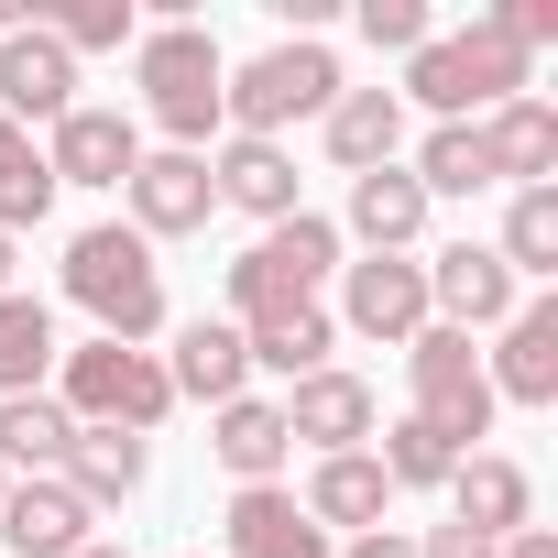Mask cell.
I'll list each match as a JSON object with an SVG mask.
<instances>
[{"mask_svg":"<svg viewBox=\"0 0 558 558\" xmlns=\"http://www.w3.org/2000/svg\"><path fill=\"white\" fill-rule=\"evenodd\" d=\"M66 296L99 318V340L143 351V340L165 329V263H154V241H143V230L99 219V230H77V241H66Z\"/></svg>","mask_w":558,"mask_h":558,"instance_id":"cell-1","label":"cell"},{"mask_svg":"<svg viewBox=\"0 0 558 558\" xmlns=\"http://www.w3.org/2000/svg\"><path fill=\"white\" fill-rule=\"evenodd\" d=\"M340 274V230L318 219V208H296V219H274L241 263H230V329H263V318H296V307H318V286Z\"/></svg>","mask_w":558,"mask_h":558,"instance_id":"cell-2","label":"cell"},{"mask_svg":"<svg viewBox=\"0 0 558 558\" xmlns=\"http://www.w3.org/2000/svg\"><path fill=\"white\" fill-rule=\"evenodd\" d=\"M329 99H340V56H329L318 34H296V45H263L252 66H230L219 121H230L241 143H274L286 121H329Z\"/></svg>","mask_w":558,"mask_h":558,"instance_id":"cell-3","label":"cell"},{"mask_svg":"<svg viewBox=\"0 0 558 558\" xmlns=\"http://www.w3.org/2000/svg\"><path fill=\"white\" fill-rule=\"evenodd\" d=\"M405 99H427L438 121L504 110V99H525V45H504L493 23H471V34H427V45L405 56Z\"/></svg>","mask_w":558,"mask_h":558,"instance_id":"cell-4","label":"cell"},{"mask_svg":"<svg viewBox=\"0 0 558 558\" xmlns=\"http://www.w3.org/2000/svg\"><path fill=\"white\" fill-rule=\"evenodd\" d=\"M132 77H143V110L175 132V154H197V143L219 132V88H230V66H219V45H208L197 23H154V34L132 45Z\"/></svg>","mask_w":558,"mask_h":558,"instance_id":"cell-5","label":"cell"},{"mask_svg":"<svg viewBox=\"0 0 558 558\" xmlns=\"http://www.w3.org/2000/svg\"><path fill=\"white\" fill-rule=\"evenodd\" d=\"M66 362V416L77 427H121V438H154L165 416H175V384H165V362L154 351H121V340H88V351H56Z\"/></svg>","mask_w":558,"mask_h":558,"instance_id":"cell-6","label":"cell"},{"mask_svg":"<svg viewBox=\"0 0 558 558\" xmlns=\"http://www.w3.org/2000/svg\"><path fill=\"white\" fill-rule=\"evenodd\" d=\"M405 373H416V416L471 460V438L493 427V373H482V351H471L460 329H438V318H427V329L405 340Z\"/></svg>","mask_w":558,"mask_h":558,"instance_id":"cell-7","label":"cell"},{"mask_svg":"<svg viewBox=\"0 0 558 558\" xmlns=\"http://www.w3.org/2000/svg\"><path fill=\"white\" fill-rule=\"evenodd\" d=\"M514 307H525V286L504 274V252H493V241H449V252L427 263V318H438V329H460V340H471V329H504Z\"/></svg>","mask_w":558,"mask_h":558,"instance_id":"cell-8","label":"cell"},{"mask_svg":"<svg viewBox=\"0 0 558 558\" xmlns=\"http://www.w3.org/2000/svg\"><path fill=\"white\" fill-rule=\"evenodd\" d=\"M340 318L384 351H405L427 329V263L416 252H373V263H340Z\"/></svg>","mask_w":558,"mask_h":558,"instance_id":"cell-9","label":"cell"},{"mask_svg":"<svg viewBox=\"0 0 558 558\" xmlns=\"http://www.w3.org/2000/svg\"><path fill=\"white\" fill-rule=\"evenodd\" d=\"M132 165H143V132H132V110H66L56 121V143H45V175L56 186H132Z\"/></svg>","mask_w":558,"mask_h":558,"instance_id":"cell-10","label":"cell"},{"mask_svg":"<svg viewBox=\"0 0 558 558\" xmlns=\"http://www.w3.org/2000/svg\"><path fill=\"white\" fill-rule=\"evenodd\" d=\"M121 197H132V230H143V241H186V230H208V208H219L208 154H143Z\"/></svg>","mask_w":558,"mask_h":558,"instance_id":"cell-11","label":"cell"},{"mask_svg":"<svg viewBox=\"0 0 558 558\" xmlns=\"http://www.w3.org/2000/svg\"><path fill=\"white\" fill-rule=\"evenodd\" d=\"M77 110V56L34 23V34H0V121H66Z\"/></svg>","mask_w":558,"mask_h":558,"instance_id":"cell-12","label":"cell"},{"mask_svg":"<svg viewBox=\"0 0 558 558\" xmlns=\"http://www.w3.org/2000/svg\"><path fill=\"white\" fill-rule=\"evenodd\" d=\"M482 373H493V405H558V296H525Z\"/></svg>","mask_w":558,"mask_h":558,"instance_id":"cell-13","label":"cell"},{"mask_svg":"<svg viewBox=\"0 0 558 558\" xmlns=\"http://www.w3.org/2000/svg\"><path fill=\"white\" fill-rule=\"evenodd\" d=\"M88 504L45 471V482H12V493H0V547H12V558H77L88 547Z\"/></svg>","mask_w":558,"mask_h":558,"instance_id":"cell-14","label":"cell"},{"mask_svg":"<svg viewBox=\"0 0 558 558\" xmlns=\"http://www.w3.org/2000/svg\"><path fill=\"white\" fill-rule=\"evenodd\" d=\"M471 132H482L493 186H558V110H547V99H504V110H482Z\"/></svg>","mask_w":558,"mask_h":558,"instance_id":"cell-15","label":"cell"},{"mask_svg":"<svg viewBox=\"0 0 558 558\" xmlns=\"http://www.w3.org/2000/svg\"><path fill=\"white\" fill-rule=\"evenodd\" d=\"M286 438H307L318 460L362 449V438H373V384H362V373H340V362H329V373H307V384L286 395Z\"/></svg>","mask_w":558,"mask_h":558,"instance_id":"cell-16","label":"cell"},{"mask_svg":"<svg viewBox=\"0 0 558 558\" xmlns=\"http://www.w3.org/2000/svg\"><path fill=\"white\" fill-rule=\"evenodd\" d=\"M219 525H230V558H329V536L307 525V504L286 482H241Z\"/></svg>","mask_w":558,"mask_h":558,"instance_id":"cell-17","label":"cell"},{"mask_svg":"<svg viewBox=\"0 0 558 558\" xmlns=\"http://www.w3.org/2000/svg\"><path fill=\"white\" fill-rule=\"evenodd\" d=\"M296 504H307V525H318V536H329V525L373 536V525L395 514V482H384V460H373V449H340V460H318V471H307V493H296Z\"/></svg>","mask_w":558,"mask_h":558,"instance_id":"cell-18","label":"cell"},{"mask_svg":"<svg viewBox=\"0 0 558 558\" xmlns=\"http://www.w3.org/2000/svg\"><path fill=\"white\" fill-rule=\"evenodd\" d=\"M449 525H471V536L504 547L514 525H536V482H525L514 460H482V449H471V460L449 471Z\"/></svg>","mask_w":558,"mask_h":558,"instance_id":"cell-19","label":"cell"},{"mask_svg":"<svg viewBox=\"0 0 558 558\" xmlns=\"http://www.w3.org/2000/svg\"><path fill=\"white\" fill-rule=\"evenodd\" d=\"M208 186H219V208H252L263 230L296 219V154L286 143H241L230 132V154H208Z\"/></svg>","mask_w":558,"mask_h":558,"instance_id":"cell-20","label":"cell"},{"mask_svg":"<svg viewBox=\"0 0 558 558\" xmlns=\"http://www.w3.org/2000/svg\"><path fill=\"white\" fill-rule=\"evenodd\" d=\"M208 449H219V471L230 482H274V471H286V405H263V395H230L219 416H208Z\"/></svg>","mask_w":558,"mask_h":558,"instance_id":"cell-21","label":"cell"},{"mask_svg":"<svg viewBox=\"0 0 558 558\" xmlns=\"http://www.w3.org/2000/svg\"><path fill=\"white\" fill-rule=\"evenodd\" d=\"M395 143H405V99L395 88H340L329 99V165L373 175V165H395Z\"/></svg>","mask_w":558,"mask_h":558,"instance_id":"cell-22","label":"cell"},{"mask_svg":"<svg viewBox=\"0 0 558 558\" xmlns=\"http://www.w3.org/2000/svg\"><path fill=\"white\" fill-rule=\"evenodd\" d=\"M165 384H175V395H197V405L219 416V405H230V395L252 384V351H241V329H230V318H197V329L175 340V362H165Z\"/></svg>","mask_w":558,"mask_h":558,"instance_id":"cell-23","label":"cell"},{"mask_svg":"<svg viewBox=\"0 0 558 558\" xmlns=\"http://www.w3.org/2000/svg\"><path fill=\"white\" fill-rule=\"evenodd\" d=\"M56 482H66L88 514H110V504H132V493H143V438H121V427H77Z\"/></svg>","mask_w":558,"mask_h":558,"instance_id":"cell-24","label":"cell"},{"mask_svg":"<svg viewBox=\"0 0 558 558\" xmlns=\"http://www.w3.org/2000/svg\"><path fill=\"white\" fill-rule=\"evenodd\" d=\"M351 230H362L373 252H405V241L427 230V186H416L405 165H373V175H351Z\"/></svg>","mask_w":558,"mask_h":558,"instance_id":"cell-25","label":"cell"},{"mask_svg":"<svg viewBox=\"0 0 558 558\" xmlns=\"http://www.w3.org/2000/svg\"><path fill=\"white\" fill-rule=\"evenodd\" d=\"M241 351H252V373H286V384H307V373H329V351H340V318H329V307L263 318V329H241Z\"/></svg>","mask_w":558,"mask_h":558,"instance_id":"cell-26","label":"cell"},{"mask_svg":"<svg viewBox=\"0 0 558 558\" xmlns=\"http://www.w3.org/2000/svg\"><path fill=\"white\" fill-rule=\"evenodd\" d=\"M45 373H56V318H45V296H0V405L12 395H45Z\"/></svg>","mask_w":558,"mask_h":558,"instance_id":"cell-27","label":"cell"},{"mask_svg":"<svg viewBox=\"0 0 558 558\" xmlns=\"http://www.w3.org/2000/svg\"><path fill=\"white\" fill-rule=\"evenodd\" d=\"M66 438H77V416L56 405V395H12L0 405V471H66Z\"/></svg>","mask_w":558,"mask_h":558,"instance_id":"cell-28","label":"cell"},{"mask_svg":"<svg viewBox=\"0 0 558 558\" xmlns=\"http://www.w3.org/2000/svg\"><path fill=\"white\" fill-rule=\"evenodd\" d=\"M504 274L514 286H536V274H558V186H514V208H504Z\"/></svg>","mask_w":558,"mask_h":558,"instance_id":"cell-29","label":"cell"},{"mask_svg":"<svg viewBox=\"0 0 558 558\" xmlns=\"http://www.w3.org/2000/svg\"><path fill=\"white\" fill-rule=\"evenodd\" d=\"M405 175H416L427 197H482V186H493V165H482V132H471V121H438V132H427V154H416Z\"/></svg>","mask_w":558,"mask_h":558,"instance_id":"cell-30","label":"cell"},{"mask_svg":"<svg viewBox=\"0 0 558 558\" xmlns=\"http://www.w3.org/2000/svg\"><path fill=\"white\" fill-rule=\"evenodd\" d=\"M56 208V175H45V143L0 121V230H34Z\"/></svg>","mask_w":558,"mask_h":558,"instance_id":"cell-31","label":"cell"},{"mask_svg":"<svg viewBox=\"0 0 558 558\" xmlns=\"http://www.w3.org/2000/svg\"><path fill=\"white\" fill-rule=\"evenodd\" d=\"M373 460H384V482H395V493H427V482H449V471H460V449H449L427 416H395Z\"/></svg>","mask_w":558,"mask_h":558,"instance_id":"cell-32","label":"cell"},{"mask_svg":"<svg viewBox=\"0 0 558 558\" xmlns=\"http://www.w3.org/2000/svg\"><path fill=\"white\" fill-rule=\"evenodd\" d=\"M66 56H110V45H143V23H132V0H66V12H34Z\"/></svg>","mask_w":558,"mask_h":558,"instance_id":"cell-33","label":"cell"},{"mask_svg":"<svg viewBox=\"0 0 558 558\" xmlns=\"http://www.w3.org/2000/svg\"><path fill=\"white\" fill-rule=\"evenodd\" d=\"M362 34H373L384 56H416L438 23H427V0H362Z\"/></svg>","mask_w":558,"mask_h":558,"instance_id":"cell-34","label":"cell"},{"mask_svg":"<svg viewBox=\"0 0 558 558\" xmlns=\"http://www.w3.org/2000/svg\"><path fill=\"white\" fill-rule=\"evenodd\" d=\"M416 558H493V536H471V525H427Z\"/></svg>","mask_w":558,"mask_h":558,"instance_id":"cell-35","label":"cell"},{"mask_svg":"<svg viewBox=\"0 0 558 558\" xmlns=\"http://www.w3.org/2000/svg\"><path fill=\"white\" fill-rule=\"evenodd\" d=\"M493 558H558V536H547V525H514V536H504Z\"/></svg>","mask_w":558,"mask_h":558,"instance_id":"cell-36","label":"cell"},{"mask_svg":"<svg viewBox=\"0 0 558 558\" xmlns=\"http://www.w3.org/2000/svg\"><path fill=\"white\" fill-rule=\"evenodd\" d=\"M351 558H416V536H395V525H373V536H351Z\"/></svg>","mask_w":558,"mask_h":558,"instance_id":"cell-37","label":"cell"},{"mask_svg":"<svg viewBox=\"0 0 558 558\" xmlns=\"http://www.w3.org/2000/svg\"><path fill=\"white\" fill-rule=\"evenodd\" d=\"M0 296H12V230H0Z\"/></svg>","mask_w":558,"mask_h":558,"instance_id":"cell-38","label":"cell"},{"mask_svg":"<svg viewBox=\"0 0 558 558\" xmlns=\"http://www.w3.org/2000/svg\"><path fill=\"white\" fill-rule=\"evenodd\" d=\"M77 558H121V547H99V536H88V547H77Z\"/></svg>","mask_w":558,"mask_h":558,"instance_id":"cell-39","label":"cell"},{"mask_svg":"<svg viewBox=\"0 0 558 558\" xmlns=\"http://www.w3.org/2000/svg\"><path fill=\"white\" fill-rule=\"evenodd\" d=\"M0 493H12V471H0Z\"/></svg>","mask_w":558,"mask_h":558,"instance_id":"cell-40","label":"cell"}]
</instances>
